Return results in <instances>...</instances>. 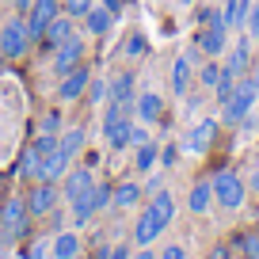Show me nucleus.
<instances>
[{"label": "nucleus", "instance_id": "obj_38", "mask_svg": "<svg viewBox=\"0 0 259 259\" xmlns=\"http://www.w3.org/2000/svg\"><path fill=\"white\" fill-rule=\"evenodd\" d=\"M27 259H50V240H34L31 251H27Z\"/></svg>", "mask_w": 259, "mask_h": 259}, {"label": "nucleus", "instance_id": "obj_37", "mask_svg": "<svg viewBox=\"0 0 259 259\" xmlns=\"http://www.w3.org/2000/svg\"><path fill=\"white\" fill-rule=\"evenodd\" d=\"M145 141H149V126H145V122H134V130H130V145L138 149V145H145Z\"/></svg>", "mask_w": 259, "mask_h": 259}, {"label": "nucleus", "instance_id": "obj_43", "mask_svg": "<svg viewBox=\"0 0 259 259\" xmlns=\"http://www.w3.org/2000/svg\"><path fill=\"white\" fill-rule=\"evenodd\" d=\"M206 259H233V251L225 248V244H218V248H210V255Z\"/></svg>", "mask_w": 259, "mask_h": 259}, {"label": "nucleus", "instance_id": "obj_23", "mask_svg": "<svg viewBox=\"0 0 259 259\" xmlns=\"http://www.w3.org/2000/svg\"><path fill=\"white\" fill-rule=\"evenodd\" d=\"M191 54H179L176 61H171V92L176 96H187V84H191Z\"/></svg>", "mask_w": 259, "mask_h": 259}, {"label": "nucleus", "instance_id": "obj_21", "mask_svg": "<svg viewBox=\"0 0 259 259\" xmlns=\"http://www.w3.org/2000/svg\"><path fill=\"white\" fill-rule=\"evenodd\" d=\"M65 38H73V16H69V12H61V16L54 19V23L46 27V34H42V46H61Z\"/></svg>", "mask_w": 259, "mask_h": 259}, {"label": "nucleus", "instance_id": "obj_13", "mask_svg": "<svg viewBox=\"0 0 259 259\" xmlns=\"http://www.w3.org/2000/svg\"><path fill=\"white\" fill-rule=\"evenodd\" d=\"M84 50H88V46H84V38H76V34H73V38H65L61 46H54V73L61 76V73H69L73 65H80Z\"/></svg>", "mask_w": 259, "mask_h": 259}, {"label": "nucleus", "instance_id": "obj_16", "mask_svg": "<svg viewBox=\"0 0 259 259\" xmlns=\"http://www.w3.org/2000/svg\"><path fill=\"white\" fill-rule=\"evenodd\" d=\"M69 164H73V156L65 153L61 145H54L46 156H42V179H54V183H61V176L69 171Z\"/></svg>", "mask_w": 259, "mask_h": 259}, {"label": "nucleus", "instance_id": "obj_42", "mask_svg": "<svg viewBox=\"0 0 259 259\" xmlns=\"http://www.w3.org/2000/svg\"><path fill=\"white\" fill-rule=\"evenodd\" d=\"M107 259H130V248L118 244V248H107Z\"/></svg>", "mask_w": 259, "mask_h": 259}, {"label": "nucleus", "instance_id": "obj_6", "mask_svg": "<svg viewBox=\"0 0 259 259\" xmlns=\"http://www.w3.org/2000/svg\"><path fill=\"white\" fill-rule=\"evenodd\" d=\"M111 183H96L84 198H76V202H69V213H73V229H84L92 218H96L99 210H107L111 206Z\"/></svg>", "mask_w": 259, "mask_h": 259}, {"label": "nucleus", "instance_id": "obj_31", "mask_svg": "<svg viewBox=\"0 0 259 259\" xmlns=\"http://www.w3.org/2000/svg\"><path fill=\"white\" fill-rule=\"evenodd\" d=\"M107 96H111V80H103V76H92V84H88V92H84V99H88L92 107H99V103H107Z\"/></svg>", "mask_w": 259, "mask_h": 259}, {"label": "nucleus", "instance_id": "obj_27", "mask_svg": "<svg viewBox=\"0 0 259 259\" xmlns=\"http://www.w3.org/2000/svg\"><path fill=\"white\" fill-rule=\"evenodd\" d=\"M84 141H88V134H84L80 126H69V130H61V138H57V145H61L65 153H69V156L76 160V156L84 153Z\"/></svg>", "mask_w": 259, "mask_h": 259}, {"label": "nucleus", "instance_id": "obj_26", "mask_svg": "<svg viewBox=\"0 0 259 259\" xmlns=\"http://www.w3.org/2000/svg\"><path fill=\"white\" fill-rule=\"evenodd\" d=\"M156 164H160V145H156V141L149 138L145 145H138V149H134V168H138V171H153Z\"/></svg>", "mask_w": 259, "mask_h": 259}, {"label": "nucleus", "instance_id": "obj_45", "mask_svg": "<svg viewBox=\"0 0 259 259\" xmlns=\"http://www.w3.org/2000/svg\"><path fill=\"white\" fill-rule=\"evenodd\" d=\"M244 183H248L251 194H259V171H251V179H244Z\"/></svg>", "mask_w": 259, "mask_h": 259}, {"label": "nucleus", "instance_id": "obj_11", "mask_svg": "<svg viewBox=\"0 0 259 259\" xmlns=\"http://www.w3.org/2000/svg\"><path fill=\"white\" fill-rule=\"evenodd\" d=\"M225 73L236 76V80L251 73V34H244L240 42H229V50H225Z\"/></svg>", "mask_w": 259, "mask_h": 259}, {"label": "nucleus", "instance_id": "obj_2", "mask_svg": "<svg viewBox=\"0 0 259 259\" xmlns=\"http://www.w3.org/2000/svg\"><path fill=\"white\" fill-rule=\"evenodd\" d=\"M255 99H259V80H255V76H240V80L233 84L229 103H221V118H218V122L236 126L240 118H248V114L255 111Z\"/></svg>", "mask_w": 259, "mask_h": 259}, {"label": "nucleus", "instance_id": "obj_4", "mask_svg": "<svg viewBox=\"0 0 259 259\" xmlns=\"http://www.w3.org/2000/svg\"><path fill=\"white\" fill-rule=\"evenodd\" d=\"M27 233H31V213H27V202L12 194L8 202L0 206V240L12 248V244H16L19 236H27Z\"/></svg>", "mask_w": 259, "mask_h": 259}, {"label": "nucleus", "instance_id": "obj_33", "mask_svg": "<svg viewBox=\"0 0 259 259\" xmlns=\"http://www.w3.org/2000/svg\"><path fill=\"white\" fill-rule=\"evenodd\" d=\"M92 4H96V0H61V12H69L73 19H84Z\"/></svg>", "mask_w": 259, "mask_h": 259}, {"label": "nucleus", "instance_id": "obj_29", "mask_svg": "<svg viewBox=\"0 0 259 259\" xmlns=\"http://www.w3.org/2000/svg\"><path fill=\"white\" fill-rule=\"evenodd\" d=\"M19 176L31 179V183H34V179H42V153H38L34 145H27V149H23V160H19Z\"/></svg>", "mask_w": 259, "mask_h": 259}, {"label": "nucleus", "instance_id": "obj_28", "mask_svg": "<svg viewBox=\"0 0 259 259\" xmlns=\"http://www.w3.org/2000/svg\"><path fill=\"white\" fill-rule=\"evenodd\" d=\"M107 99H114V103H134V99H138L134 96V73H118L114 76L111 80V96Z\"/></svg>", "mask_w": 259, "mask_h": 259}, {"label": "nucleus", "instance_id": "obj_24", "mask_svg": "<svg viewBox=\"0 0 259 259\" xmlns=\"http://www.w3.org/2000/svg\"><path fill=\"white\" fill-rule=\"evenodd\" d=\"M130 130H134V114H126V118H118L114 126L103 130V138L111 149H130Z\"/></svg>", "mask_w": 259, "mask_h": 259}, {"label": "nucleus", "instance_id": "obj_35", "mask_svg": "<svg viewBox=\"0 0 259 259\" xmlns=\"http://www.w3.org/2000/svg\"><path fill=\"white\" fill-rule=\"evenodd\" d=\"M240 248H244V259H259V233H244Z\"/></svg>", "mask_w": 259, "mask_h": 259}, {"label": "nucleus", "instance_id": "obj_51", "mask_svg": "<svg viewBox=\"0 0 259 259\" xmlns=\"http://www.w3.org/2000/svg\"><path fill=\"white\" fill-rule=\"evenodd\" d=\"M76 259H84V255H76Z\"/></svg>", "mask_w": 259, "mask_h": 259}, {"label": "nucleus", "instance_id": "obj_18", "mask_svg": "<svg viewBox=\"0 0 259 259\" xmlns=\"http://www.w3.org/2000/svg\"><path fill=\"white\" fill-rule=\"evenodd\" d=\"M111 23H114V12H107L99 0L88 8V16H84V31H88L92 38H103V34L111 31Z\"/></svg>", "mask_w": 259, "mask_h": 259}, {"label": "nucleus", "instance_id": "obj_40", "mask_svg": "<svg viewBox=\"0 0 259 259\" xmlns=\"http://www.w3.org/2000/svg\"><path fill=\"white\" fill-rule=\"evenodd\" d=\"M176 156H179V149H160V168H176Z\"/></svg>", "mask_w": 259, "mask_h": 259}, {"label": "nucleus", "instance_id": "obj_20", "mask_svg": "<svg viewBox=\"0 0 259 259\" xmlns=\"http://www.w3.org/2000/svg\"><path fill=\"white\" fill-rule=\"evenodd\" d=\"M160 233H164V225L153 218V210L145 206V210H141V218H138V225H134V240H138L141 248H145V244H153Z\"/></svg>", "mask_w": 259, "mask_h": 259}, {"label": "nucleus", "instance_id": "obj_30", "mask_svg": "<svg viewBox=\"0 0 259 259\" xmlns=\"http://www.w3.org/2000/svg\"><path fill=\"white\" fill-rule=\"evenodd\" d=\"M221 76H225V65H218V57H210V61L198 69V84H202V88H210V92L218 88Z\"/></svg>", "mask_w": 259, "mask_h": 259}, {"label": "nucleus", "instance_id": "obj_22", "mask_svg": "<svg viewBox=\"0 0 259 259\" xmlns=\"http://www.w3.org/2000/svg\"><path fill=\"white\" fill-rule=\"evenodd\" d=\"M187 206H191V213H206V210L213 206V183H206V179L191 183V194H187Z\"/></svg>", "mask_w": 259, "mask_h": 259}, {"label": "nucleus", "instance_id": "obj_7", "mask_svg": "<svg viewBox=\"0 0 259 259\" xmlns=\"http://www.w3.org/2000/svg\"><path fill=\"white\" fill-rule=\"evenodd\" d=\"M23 202H27V213H31V218H46V213H54V206L61 202V187H57L54 179H34L31 194H27Z\"/></svg>", "mask_w": 259, "mask_h": 259}, {"label": "nucleus", "instance_id": "obj_15", "mask_svg": "<svg viewBox=\"0 0 259 259\" xmlns=\"http://www.w3.org/2000/svg\"><path fill=\"white\" fill-rule=\"evenodd\" d=\"M134 118L145 122V126L160 122V118H164V99L156 96V92H141V96L134 99Z\"/></svg>", "mask_w": 259, "mask_h": 259}, {"label": "nucleus", "instance_id": "obj_25", "mask_svg": "<svg viewBox=\"0 0 259 259\" xmlns=\"http://www.w3.org/2000/svg\"><path fill=\"white\" fill-rule=\"evenodd\" d=\"M225 4V23H229V31H244V19H248V12H251V0H221Z\"/></svg>", "mask_w": 259, "mask_h": 259}, {"label": "nucleus", "instance_id": "obj_17", "mask_svg": "<svg viewBox=\"0 0 259 259\" xmlns=\"http://www.w3.org/2000/svg\"><path fill=\"white\" fill-rule=\"evenodd\" d=\"M141 194H145V187H141V183L122 179V183H114V191H111V206H114V210H130V206L141 202Z\"/></svg>", "mask_w": 259, "mask_h": 259}, {"label": "nucleus", "instance_id": "obj_48", "mask_svg": "<svg viewBox=\"0 0 259 259\" xmlns=\"http://www.w3.org/2000/svg\"><path fill=\"white\" fill-rule=\"evenodd\" d=\"M0 259H12V255H8V248H0Z\"/></svg>", "mask_w": 259, "mask_h": 259}, {"label": "nucleus", "instance_id": "obj_9", "mask_svg": "<svg viewBox=\"0 0 259 259\" xmlns=\"http://www.w3.org/2000/svg\"><path fill=\"white\" fill-rule=\"evenodd\" d=\"M88 84H92V69L88 65H73V69L61 73V80H57V99H61V103H80Z\"/></svg>", "mask_w": 259, "mask_h": 259}, {"label": "nucleus", "instance_id": "obj_36", "mask_svg": "<svg viewBox=\"0 0 259 259\" xmlns=\"http://www.w3.org/2000/svg\"><path fill=\"white\" fill-rule=\"evenodd\" d=\"M244 34H251V42H259V4H251L248 19H244Z\"/></svg>", "mask_w": 259, "mask_h": 259}, {"label": "nucleus", "instance_id": "obj_8", "mask_svg": "<svg viewBox=\"0 0 259 259\" xmlns=\"http://www.w3.org/2000/svg\"><path fill=\"white\" fill-rule=\"evenodd\" d=\"M57 16H61V0H31V8L23 12V19H27V31H31V38H34V42H42L46 27L54 23Z\"/></svg>", "mask_w": 259, "mask_h": 259}, {"label": "nucleus", "instance_id": "obj_1", "mask_svg": "<svg viewBox=\"0 0 259 259\" xmlns=\"http://www.w3.org/2000/svg\"><path fill=\"white\" fill-rule=\"evenodd\" d=\"M198 50L206 57H225L229 50V23H225V12L221 8H202L198 12V34H194Z\"/></svg>", "mask_w": 259, "mask_h": 259}, {"label": "nucleus", "instance_id": "obj_50", "mask_svg": "<svg viewBox=\"0 0 259 259\" xmlns=\"http://www.w3.org/2000/svg\"><path fill=\"white\" fill-rule=\"evenodd\" d=\"M255 213H259V202H255Z\"/></svg>", "mask_w": 259, "mask_h": 259}, {"label": "nucleus", "instance_id": "obj_41", "mask_svg": "<svg viewBox=\"0 0 259 259\" xmlns=\"http://www.w3.org/2000/svg\"><path fill=\"white\" fill-rule=\"evenodd\" d=\"M107 12H114V16H122V8H126V0H99Z\"/></svg>", "mask_w": 259, "mask_h": 259}, {"label": "nucleus", "instance_id": "obj_44", "mask_svg": "<svg viewBox=\"0 0 259 259\" xmlns=\"http://www.w3.org/2000/svg\"><path fill=\"white\" fill-rule=\"evenodd\" d=\"M134 259H160V251H153V248H149V244H145V248H141V251H134Z\"/></svg>", "mask_w": 259, "mask_h": 259}, {"label": "nucleus", "instance_id": "obj_34", "mask_svg": "<svg viewBox=\"0 0 259 259\" xmlns=\"http://www.w3.org/2000/svg\"><path fill=\"white\" fill-rule=\"evenodd\" d=\"M38 134H61V114H57V111L42 114V118H38Z\"/></svg>", "mask_w": 259, "mask_h": 259}, {"label": "nucleus", "instance_id": "obj_10", "mask_svg": "<svg viewBox=\"0 0 259 259\" xmlns=\"http://www.w3.org/2000/svg\"><path fill=\"white\" fill-rule=\"evenodd\" d=\"M218 126L221 122L218 118H202V122H194L191 130H187V138H183V153H191V156H202V153H210V145H213V138H218Z\"/></svg>", "mask_w": 259, "mask_h": 259}, {"label": "nucleus", "instance_id": "obj_47", "mask_svg": "<svg viewBox=\"0 0 259 259\" xmlns=\"http://www.w3.org/2000/svg\"><path fill=\"white\" fill-rule=\"evenodd\" d=\"M4 69H8V57H4V54H0V73H4Z\"/></svg>", "mask_w": 259, "mask_h": 259}, {"label": "nucleus", "instance_id": "obj_39", "mask_svg": "<svg viewBox=\"0 0 259 259\" xmlns=\"http://www.w3.org/2000/svg\"><path fill=\"white\" fill-rule=\"evenodd\" d=\"M160 259H187V248L183 244H168V248H160Z\"/></svg>", "mask_w": 259, "mask_h": 259}, {"label": "nucleus", "instance_id": "obj_3", "mask_svg": "<svg viewBox=\"0 0 259 259\" xmlns=\"http://www.w3.org/2000/svg\"><path fill=\"white\" fill-rule=\"evenodd\" d=\"M31 31H27V19L23 16H8L0 23V54L8 61H19V57L31 54Z\"/></svg>", "mask_w": 259, "mask_h": 259}, {"label": "nucleus", "instance_id": "obj_14", "mask_svg": "<svg viewBox=\"0 0 259 259\" xmlns=\"http://www.w3.org/2000/svg\"><path fill=\"white\" fill-rule=\"evenodd\" d=\"M80 251H84V240H80V233H76L73 225L50 240V259H76Z\"/></svg>", "mask_w": 259, "mask_h": 259}, {"label": "nucleus", "instance_id": "obj_5", "mask_svg": "<svg viewBox=\"0 0 259 259\" xmlns=\"http://www.w3.org/2000/svg\"><path fill=\"white\" fill-rule=\"evenodd\" d=\"M210 183H213V202H218L221 210H240V206L248 202V183H244L233 168L218 171Z\"/></svg>", "mask_w": 259, "mask_h": 259}, {"label": "nucleus", "instance_id": "obj_12", "mask_svg": "<svg viewBox=\"0 0 259 259\" xmlns=\"http://www.w3.org/2000/svg\"><path fill=\"white\" fill-rule=\"evenodd\" d=\"M92 187H96V176H92L88 168H69L61 176V198L65 202H76V198H84Z\"/></svg>", "mask_w": 259, "mask_h": 259}, {"label": "nucleus", "instance_id": "obj_46", "mask_svg": "<svg viewBox=\"0 0 259 259\" xmlns=\"http://www.w3.org/2000/svg\"><path fill=\"white\" fill-rule=\"evenodd\" d=\"M8 4H12L16 12H27V8H31V0H8Z\"/></svg>", "mask_w": 259, "mask_h": 259}, {"label": "nucleus", "instance_id": "obj_32", "mask_svg": "<svg viewBox=\"0 0 259 259\" xmlns=\"http://www.w3.org/2000/svg\"><path fill=\"white\" fill-rule=\"evenodd\" d=\"M141 54H149L145 34H130V38L122 42V57H141Z\"/></svg>", "mask_w": 259, "mask_h": 259}, {"label": "nucleus", "instance_id": "obj_49", "mask_svg": "<svg viewBox=\"0 0 259 259\" xmlns=\"http://www.w3.org/2000/svg\"><path fill=\"white\" fill-rule=\"evenodd\" d=\"M179 4H191V0H179Z\"/></svg>", "mask_w": 259, "mask_h": 259}, {"label": "nucleus", "instance_id": "obj_19", "mask_svg": "<svg viewBox=\"0 0 259 259\" xmlns=\"http://www.w3.org/2000/svg\"><path fill=\"white\" fill-rule=\"evenodd\" d=\"M149 210H153V218L160 221L164 229L171 225V221H176V198H171V191H153V198H149Z\"/></svg>", "mask_w": 259, "mask_h": 259}]
</instances>
